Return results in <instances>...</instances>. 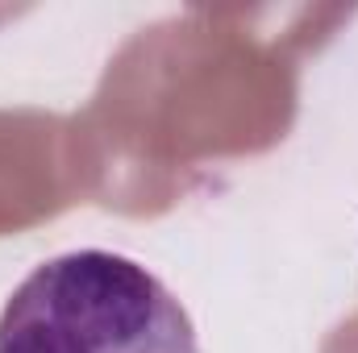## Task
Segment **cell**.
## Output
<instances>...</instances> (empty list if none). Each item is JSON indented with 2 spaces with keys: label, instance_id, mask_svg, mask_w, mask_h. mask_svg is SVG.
<instances>
[{
  "label": "cell",
  "instance_id": "1",
  "mask_svg": "<svg viewBox=\"0 0 358 353\" xmlns=\"http://www.w3.org/2000/svg\"><path fill=\"white\" fill-rule=\"evenodd\" d=\"M0 353H200L187 308L113 250H76L21 278L0 312Z\"/></svg>",
  "mask_w": 358,
  "mask_h": 353
}]
</instances>
